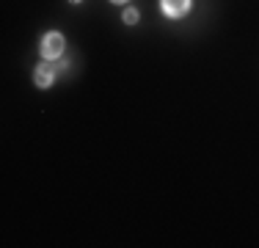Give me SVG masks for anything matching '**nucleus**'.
Returning a JSON list of instances; mask_svg holds the SVG:
<instances>
[{
    "instance_id": "1",
    "label": "nucleus",
    "mask_w": 259,
    "mask_h": 248,
    "mask_svg": "<svg viewBox=\"0 0 259 248\" xmlns=\"http://www.w3.org/2000/svg\"><path fill=\"white\" fill-rule=\"evenodd\" d=\"M64 45H66V42H64V36H61V33H47L45 39H41V55H45L47 61L58 58V55L64 53Z\"/></svg>"
},
{
    "instance_id": "2",
    "label": "nucleus",
    "mask_w": 259,
    "mask_h": 248,
    "mask_svg": "<svg viewBox=\"0 0 259 248\" xmlns=\"http://www.w3.org/2000/svg\"><path fill=\"white\" fill-rule=\"evenodd\" d=\"M160 9H163L165 17H171V20H177V17L188 14L190 9V0H160Z\"/></svg>"
},
{
    "instance_id": "3",
    "label": "nucleus",
    "mask_w": 259,
    "mask_h": 248,
    "mask_svg": "<svg viewBox=\"0 0 259 248\" xmlns=\"http://www.w3.org/2000/svg\"><path fill=\"white\" fill-rule=\"evenodd\" d=\"M53 77H55V72H53L50 64H39V66H36L33 80H36V86H39V89H47V86H53Z\"/></svg>"
},
{
    "instance_id": "4",
    "label": "nucleus",
    "mask_w": 259,
    "mask_h": 248,
    "mask_svg": "<svg viewBox=\"0 0 259 248\" xmlns=\"http://www.w3.org/2000/svg\"><path fill=\"white\" fill-rule=\"evenodd\" d=\"M121 20H124L127 25H135V22H138V11H135V9H124V17H121Z\"/></svg>"
},
{
    "instance_id": "5",
    "label": "nucleus",
    "mask_w": 259,
    "mask_h": 248,
    "mask_svg": "<svg viewBox=\"0 0 259 248\" xmlns=\"http://www.w3.org/2000/svg\"><path fill=\"white\" fill-rule=\"evenodd\" d=\"M113 3H127V0H113Z\"/></svg>"
},
{
    "instance_id": "6",
    "label": "nucleus",
    "mask_w": 259,
    "mask_h": 248,
    "mask_svg": "<svg viewBox=\"0 0 259 248\" xmlns=\"http://www.w3.org/2000/svg\"><path fill=\"white\" fill-rule=\"evenodd\" d=\"M72 3H80V0H72Z\"/></svg>"
}]
</instances>
